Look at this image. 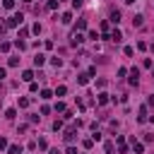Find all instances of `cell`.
Segmentation results:
<instances>
[{
  "instance_id": "cell-1",
  "label": "cell",
  "mask_w": 154,
  "mask_h": 154,
  "mask_svg": "<svg viewBox=\"0 0 154 154\" xmlns=\"http://www.w3.org/2000/svg\"><path fill=\"white\" fill-rule=\"evenodd\" d=\"M22 15H15V17H10V22H7V26H17V24H22Z\"/></svg>"
},
{
  "instance_id": "cell-2",
  "label": "cell",
  "mask_w": 154,
  "mask_h": 154,
  "mask_svg": "<svg viewBox=\"0 0 154 154\" xmlns=\"http://www.w3.org/2000/svg\"><path fill=\"white\" fill-rule=\"evenodd\" d=\"M137 77H140V70L132 68V70H130V84H137Z\"/></svg>"
},
{
  "instance_id": "cell-3",
  "label": "cell",
  "mask_w": 154,
  "mask_h": 154,
  "mask_svg": "<svg viewBox=\"0 0 154 154\" xmlns=\"http://www.w3.org/2000/svg\"><path fill=\"white\" fill-rule=\"evenodd\" d=\"M22 79H24V82H31V79H34V72H31V70H24V72H22Z\"/></svg>"
},
{
  "instance_id": "cell-4",
  "label": "cell",
  "mask_w": 154,
  "mask_h": 154,
  "mask_svg": "<svg viewBox=\"0 0 154 154\" xmlns=\"http://www.w3.org/2000/svg\"><path fill=\"white\" fill-rule=\"evenodd\" d=\"M82 41H84V36H82V34H72V41H70V43H72V46H77V43H82Z\"/></svg>"
},
{
  "instance_id": "cell-5",
  "label": "cell",
  "mask_w": 154,
  "mask_h": 154,
  "mask_svg": "<svg viewBox=\"0 0 154 154\" xmlns=\"http://www.w3.org/2000/svg\"><path fill=\"white\" fill-rule=\"evenodd\" d=\"M7 154H22V147H15V145H12V147H7Z\"/></svg>"
},
{
  "instance_id": "cell-6",
  "label": "cell",
  "mask_w": 154,
  "mask_h": 154,
  "mask_svg": "<svg viewBox=\"0 0 154 154\" xmlns=\"http://www.w3.org/2000/svg\"><path fill=\"white\" fill-rule=\"evenodd\" d=\"M142 22H145V17H142V15H135V19H132V24H135V26H142Z\"/></svg>"
},
{
  "instance_id": "cell-7",
  "label": "cell",
  "mask_w": 154,
  "mask_h": 154,
  "mask_svg": "<svg viewBox=\"0 0 154 154\" xmlns=\"http://www.w3.org/2000/svg\"><path fill=\"white\" fill-rule=\"evenodd\" d=\"M43 63H46V58H43V56H36V58H34V65H36V68H41Z\"/></svg>"
},
{
  "instance_id": "cell-8",
  "label": "cell",
  "mask_w": 154,
  "mask_h": 154,
  "mask_svg": "<svg viewBox=\"0 0 154 154\" xmlns=\"http://www.w3.org/2000/svg\"><path fill=\"white\" fill-rule=\"evenodd\" d=\"M111 39H113V41H123V34H120V31L116 29V31H113V34H111Z\"/></svg>"
},
{
  "instance_id": "cell-9",
  "label": "cell",
  "mask_w": 154,
  "mask_h": 154,
  "mask_svg": "<svg viewBox=\"0 0 154 154\" xmlns=\"http://www.w3.org/2000/svg\"><path fill=\"white\" fill-rule=\"evenodd\" d=\"M77 82H79V84H87V82H89V72H87V75H79Z\"/></svg>"
},
{
  "instance_id": "cell-10",
  "label": "cell",
  "mask_w": 154,
  "mask_h": 154,
  "mask_svg": "<svg viewBox=\"0 0 154 154\" xmlns=\"http://www.w3.org/2000/svg\"><path fill=\"white\" fill-rule=\"evenodd\" d=\"M99 104H101V106L109 104V94H99Z\"/></svg>"
},
{
  "instance_id": "cell-11",
  "label": "cell",
  "mask_w": 154,
  "mask_h": 154,
  "mask_svg": "<svg viewBox=\"0 0 154 154\" xmlns=\"http://www.w3.org/2000/svg\"><path fill=\"white\" fill-rule=\"evenodd\" d=\"M111 22H116V24L120 22V12H113V15H111Z\"/></svg>"
},
{
  "instance_id": "cell-12",
  "label": "cell",
  "mask_w": 154,
  "mask_h": 154,
  "mask_svg": "<svg viewBox=\"0 0 154 154\" xmlns=\"http://www.w3.org/2000/svg\"><path fill=\"white\" fill-rule=\"evenodd\" d=\"M3 5H5V7H7V10H12V7H15V0H5Z\"/></svg>"
},
{
  "instance_id": "cell-13",
  "label": "cell",
  "mask_w": 154,
  "mask_h": 154,
  "mask_svg": "<svg viewBox=\"0 0 154 154\" xmlns=\"http://www.w3.org/2000/svg\"><path fill=\"white\" fill-rule=\"evenodd\" d=\"M58 3H60V0H58ZM58 3H56V0H48V10H56V7H58Z\"/></svg>"
},
{
  "instance_id": "cell-14",
  "label": "cell",
  "mask_w": 154,
  "mask_h": 154,
  "mask_svg": "<svg viewBox=\"0 0 154 154\" xmlns=\"http://www.w3.org/2000/svg\"><path fill=\"white\" fill-rule=\"evenodd\" d=\"M0 149H7V140L5 137H0Z\"/></svg>"
},
{
  "instance_id": "cell-15",
  "label": "cell",
  "mask_w": 154,
  "mask_h": 154,
  "mask_svg": "<svg viewBox=\"0 0 154 154\" xmlns=\"http://www.w3.org/2000/svg\"><path fill=\"white\" fill-rule=\"evenodd\" d=\"M84 5V0H72V7H82Z\"/></svg>"
},
{
  "instance_id": "cell-16",
  "label": "cell",
  "mask_w": 154,
  "mask_h": 154,
  "mask_svg": "<svg viewBox=\"0 0 154 154\" xmlns=\"http://www.w3.org/2000/svg\"><path fill=\"white\" fill-rule=\"evenodd\" d=\"M68 154H77V149L75 147H68Z\"/></svg>"
},
{
  "instance_id": "cell-17",
  "label": "cell",
  "mask_w": 154,
  "mask_h": 154,
  "mask_svg": "<svg viewBox=\"0 0 154 154\" xmlns=\"http://www.w3.org/2000/svg\"><path fill=\"white\" fill-rule=\"evenodd\" d=\"M5 77V68H0V79H3Z\"/></svg>"
}]
</instances>
